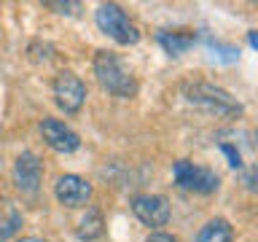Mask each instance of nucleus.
<instances>
[{
	"label": "nucleus",
	"instance_id": "obj_16",
	"mask_svg": "<svg viewBox=\"0 0 258 242\" xmlns=\"http://www.w3.org/2000/svg\"><path fill=\"white\" fill-rule=\"evenodd\" d=\"M145 242H177V239L172 237V234H164V231H156V234H151V237H148V239H145Z\"/></svg>",
	"mask_w": 258,
	"mask_h": 242
},
{
	"label": "nucleus",
	"instance_id": "obj_18",
	"mask_svg": "<svg viewBox=\"0 0 258 242\" xmlns=\"http://www.w3.org/2000/svg\"><path fill=\"white\" fill-rule=\"evenodd\" d=\"M247 43L258 51V30H250V32H247Z\"/></svg>",
	"mask_w": 258,
	"mask_h": 242
},
{
	"label": "nucleus",
	"instance_id": "obj_7",
	"mask_svg": "<svg viewBox=\"0 0 258 242\" xmlns=\"http://www.w3.org/2000/svg\"><path fill=\"white\" fill-rule=\"evenodd\" d=\"M40 135H43L48 148H54L56 153H73V151L81 148V137L73 132L68 124H62V121H56V118H43Z\"/></svg>",
	"mask_w": 258,
	"mask_h": 242
},
{
	"label": "nucleus",
	"instance_id": "obj_9",
	"mask_svg": "<svg viewBox=\"0 0 258 242\" xmlns=\"http://www.w3.org/2000/svg\"><path fill=\"white\" fill-rule=\"evenodd\" d=\"M54 194L64 207H81L92 197V183L84 180L81 175H62L54 186Z\"/></svg>",
	"mask_w": 258,
	"mask_h": 242
},
{
	"label": "nucleus",
	"instance_id": "obj_20",
	"mask_svg": "<svg viewBox=\"0 0 258 242\" xmlns=\"http://www.w3.org/2000/svg\"><path fill=\"white\" fill-rule=\"evenodd\" d=\"M255 140H258V132H255Z\"/></svg>",
	"mask_w": 258,
	"mask_h": 242
},
{
	"label": "nucleus",
	"instance_id": "obj_2",
	"mask_svg": "<svg viewBox=\"0 0 258 242\" xmlns=\"http://www.w3.org/2000/svg\"><path fill=\"white\" fill-rule=\"evenodd\" d=\"M94 76L100 81V86L105 92H110L113 97H135L137 94V81L132 76V70L113 51H97Z\"/></svg>",
	"mask_w": 258,
	"mask_h": 242
},
{
	"label": "nucleus",
	"instance_id": "obj_8",
	"mask_svg": "<svg viewBox=\"0 0 258 242\" xmlns=\"http://www.w3.org/2000/svg\"><path fill=\"white\" fill-rule=\"evenodd\" d=\"M14 180H16V189L19 191H38L40 189V180H43V164H40V159L35 153L24 151L16 156L14 161Z\"/></svg>",
	"mask_w": 258,
	"mask_h": 242
},
{
	"label": "nucleus",
	"instance_id": "obj_13",
	"mask_svg": "<svg viewBox=\"0 0 258 242\" xmlns=\"http://www.w3.org/2000/svg\"><path fill=\"white\" fill-rule=\"evenodd\" d=\"M105 231V221H102V213L100 210H86V215L81 218V226H78V237L81 239H97L102 237Z\"/></svg>",
	"mask_w": 258,
	"mask_h": 242
},
{
	"label": "nucleus",
	"instance_id": "obj_4",
	"mask_svg": "<svg viewBox=\"0 0 258 242\" xmlns=\"http://www.w3.org/2000/svg\"><path fill=\"white\" fill-rule=\"evenodd\" d=\"M172 175H175L177 189L191 191V194H213V191H218V183H221V177H218L213 169L199 167V164H194V161H188V159L175 161Z\"/></svg>",
	"mask_w": 258,
	"mask_h": 242
},
{
	"label": "nucleus",
	"instance_id": "obj_6",
	"mask_svg": "<svg viewBox=\"0 0 258 242\" xmlns=\"http://www.w3.org/2000/svg\"><path fill=\"white\" fill-rule=\"evenodd\" d=\"M132 213L145 226H164L169 221V202L159 194H143V197L132 199Z\"/></svg>",
	"mask_w": 258,
	"mask_h": 242
},
{
	"label": "nucleus",
	"instance_id": "obj_15",
	"mask_svg": "<svg viewBox=\"0 0 258 242\" xmlns=\"http://www.w3.org/2000/svg\"><path fill=\"white\" fill-rule=\"evenodd\" d=\"M221 151L226 153V156H229V164H231V167H239V164H242V161H239V153L234 151L229 143H223V145H221Z\"/></svg>",
	"mask_w": 258,
	"mask_h": 242
},
{
	"label": "nucleus",
	"instance_id": "obj_5",
	"mask_svg": "<svg viewBox=\"0 0 258 242\" xmlns=\"http://www.w3.org/2000/svg\"><path fill=\"white\" fill-rule=\"evenodd\" d=\"M54 100L64 113H76L81 110V105L86 100V86L84 81L73 73H59L54 78Z\"/></svg>",
	"mask_w": 258,
	"mask_h": 242
},
{
	"label": "nucleus",
	"instance_id": "obj_14",
	"mask_svg": "<svg viewBox=\"0 0 258 242\" xmlns=\"http://www.w3.org/2000/svg\"><path fill=\"white\" fill-rule=\"evenodd\" d=\"M46 6L48 8H56L59 14H76L78 8H81V3H54V0H51V3H46Z\"/></svg>",
	"mask_w": 258,
	"mask_h": 242
},
{
	"label": "nucleus",
	"instance_id": "obj_1",
	"mask_svg": "<svg viewBox=\"0 0 258 242\" xmlns=\"http://www.w3.org/2000/svg\"><path fill=\"white\" fill-rule=\"evenodd\" d=\"M183 97L194 108L213 113V116H221V118H237L242 113V102L237 97H231L226 89L215 86V84H207V81H191V84H185Z\"/></svg>",
	"mask_w": 258,
	"mask_h": 242
},
{
	"label": "nucleus",
	"instance_id": "obj_10",
	"mask_svg": "<svg viewBox=\"0 0 258 242\" xmlns=\"http://www.w3.org/2000/svg\"><path fill=\"white\" fill-rule=\"evenodd\" d=\"M19 229H22V210L16 207L14 199L0 197V242L14 237Z\"/></svg>",
	"mask_w": 258,
	"mask_h": 242
},
{
	"label": "nucleus",
	"instance_id": "obj_11",
	"mask_svg": "<svg viewBox=\"0 0 258 242\" xmlns=\"http://www.w3.org/2000/svg\"><path fill=\"white\" fill-rule=\"evenodd\" d=\"M159 43L169 56H180L197 43V35L194 32H159Z\"/></svg>",
	"mask_w": 258,
	"mask_h": 242
},
{
	"label": "nucleus",
	"instance_id": "obj_12",
	"mask_svg": "<svg viewBox=\"0 0 258 242\" xmlns=\"http://www.w3.org/2000/svg\"><path fill=\"white\" fill-rule=\"evenodd\" d=\"M234 231L229 221H223V218H213V221H207L202 226V231L197 234V242H231Z\"/></svg>",
	"mask_w": 258,
	"mask_h": 242
},
{
	"label": "nucleus",
	"instance_id": "obj_19",
	"mask_svg": "<svg viewBox=\"0 0 258 242\" xmlns=\"http://www.w3.org/2000/svg\"><path fill=\"white\" fill-rule=\"evenodd\" d=\"M19 242H46V239H38V237H24V239H19Z\"/></svg>",
	"mask_w": 258,
	"mask_h": 242
},
{
	"label": "nucleus",
	"instance_id": "obj_17",
	"mask_svg": "<svg viewBox=\"0 0 258 242\" xmlns=\"http://www.w3.org/2000/svg\"><path fill=\"white\" fill-rule=\"evenodd\" d=\"M245 183L250 186V189H255V191H258V164H255V167H253V169H250V172H247Z\"/></svg>",
	"mask_w": 258,
	"mask_h": 242
},
{
	"label": "nucleus",
	"instance_id": "obj_3",
	"mask_svg": "<svg viewBox=\"0 0 258 242\" xmlns=\"http://www.w3.org/2000/svg\"><path fill=\"white\" fill-rule=\"evenodd\" d=\"M94 19H97V27H100L108 38L116 40V43H121V46H132V43L140 40L137 27L129 22V16L121 11L116 3H102L100 8H97Z\"/></svg>",
	"mask_w": 258,
	"mask_h": 242
}]
</instances>
